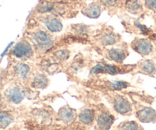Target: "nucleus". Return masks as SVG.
I'll list each match as a JSON object with an SVG mask.
<instances>
[{
    "mask_svg": "<svg viewBox=\"0 0 156 130\" xmlns=\"http://www.w3.org/2000/svg\"><path fill=\"white\" fill-rule=\"evenodd\" d=\"M30 39L34 47L38 51H45L54 45L52 36L45 31H37L31 35Z\"/></svg>",
    "mask_w": 156,
    "mask_h": 130,
    "instance_id": "nucleus-1",
    "label": "nucleus"
},
{
    "mask_svg": "<svg viewBox=\"0 0 156 130\" xmlns=\"http://www.w3.org/2000/svg\"><path fill=\"white\" fill-rule=\"evenodd\" d=\"M12 54L19 59L27 60L32 56L33 50L31 45L27 41H21L14 47Z\"/></svg>",
    "mask_w": 156,
    "mask_h": 130,
    "instance_id": "nucleus-2",
    "label": "nucleus"
},
{
    "mask_svg": "<svg viewBox=\"0 0 156 130\" xmlns=\"http://www.w3.org/2000/svg\"><path fill=\"white\" fill-rule=\"evenodd\" d=\"M132 49L142 56H147L152 51L153 46L151 41L144 38H138L132 43Z\"/></svg>",
    "mask_w": 156,
    "mask_h": 130,
    "instance_id": "nucleus-3",
    "label": "nucleus"
},
{
    "mask_svg": "<svg viewBox=\"0 0 156 130\" xmlns=\"http://www.w3.org/2000/svg\"><path fill=\"white\" fill-rule=\"evenodd\" d=\"M113 107L116 112L122 115H128L132 111V106L125 97L116 95L113 97Z\"/></svg>",
    "mask_w": 156,
    "mask_h": 130,
    "instance_id": "nucleus-4",
    "label": "nucleus"
},
{
    "mask_svg": "<svg viewBox=\"0 0 156 130\" xmlns=\"http://www.w3.org/2000/svg\"><path fill=\"white\" fill-rule=\"evenodd\" d=\"M128 55V51L124 47H112L106 52V57L109 60L113 61L116 63H122Z\"/></svg>",
    "mask_w": 156,
    "mask_h": 130,
    "instance_id": "nucleus-5",
    "label": "nucleus"
},
{
    "mask_svg": "<svg viewBox=\"0 0 156 130\" xmlns=\"http://www.w3.org/2000/svg\"><path fill=\"white\" fill-rule=\"evenodd\" d=\"M42 22L47 30L52 32H58L62 29V24L56 16L47 15L42 18Z\"/></svg>",
    "mask_w": 156,
    "mask_h": 130,
    "instance_id": "nucleus-6",
    "label": "nucleus"
},
{
    "mask_svg": "<svg viewBox=\"0 0 156 130\" xmlns=\"http://www.w3.org/2000/svg\"><path fill=\"white\" fill-rule=\"evenodd\" d=\"M136 116L143 123H153L156 120V111L150 107L143 108L137 111Z\"/></svg>",
    "mask_w": 156,
    "mask_h": 130,
    "instance_id": "nucleus-7",
    "label": "nucleus"
},
{
    "mask_svg": "<svg viewBox=\"0 0 156 130\" xmlns=\"http://www.w3.org/2000/svg\"><path fill=\"white\" fill-rule=\"evenodd\" d=\"M102 8L99 2H93L84 6L82 9V12L84 16L91 18H98L100 16Z\"/></svg>",
    "mask_w": 156,
    "mask_h": 130,
    "instance_id": "nucleus-8",
    "label": "nucleus"
},
{
    "mask_svg": "<svg viewBox=\"0 0 156 130\" xmlns=\"http://www.w3.org/2000/svg\"><path fill=\"white\" fill-rule=\"evenodd\" d=\"M114 117L113 115L106 112H103L100 113L96 119L97 126L102 129H108L110 128L113 123Z\"/></svg>",
    "mask_w": 156,
    "mask_h": 130,
    "instance_id": "nucleus-9",
    "label": "nucleus"
},
{
    "mask_svg": "<svg viewBox=\"0 0 156 130\" xmlns=\"http://www.w3.org/2000/svg\"><path fill=\"white\" fill-rule=\"evenodd\" d=\"M6 97L10 102L13 103H19L24 99V93L18 87H14L7 90Z\"/></svg>",
    "mask_w": 156,
    "mask_h": 130,
    "instance_id": "nucleus-10",
    "label": "nucleus"
},
{
    "mask_svg": "<svg viewBox=\"0 0 156 130\" xmlns=\"http://www.w3.org/2000/svg\"><path fill=\"white\" fill-rule=\"evenodd\" d=\"M125 9L132 14H139L143 10V7L139 0H125L124 2Z\"/></svg>",
    "mask_w": 156,
    "mask_h": 130,
    "instance_id": "nucleus-11",
    "label": "nucleus"
},
{
    "mask_svg": "<svg viewBox=\"0 0 156 130\" xmlns=\"http://www.w3.org/2000/svg\"><path fill=\"white\" fill-rule=\"evenodd\" d=\"M119 36L117 34L109 32H106L101 36L100 38V42L103 46H109V45L116 44L117 41H119Z\"/></svg>",
    "mask_w": 156,
    "mask_h": 130,
    "instance_id": "nucleus-12",
    "label": "nucleus"
},
{
    "mask_svg": "<svg viewBox=\"0 0 156 130\" xmlns=\"http://www.w3.org/2000/svg\"><path fill=\"white\" fill-rule=\"evenodd\" d=\"M59 116L61 121L65 123H71L74 121L76 117L75 112L69 107H64L59 111Z\"/></svg>",
    "mask_w": 156,
    "mask_h": 130,
    "instance_id": "nucleus-13",
    "label": "nucleus"
},
{
    "mask_svg": "<svg viewBox=\"0 0 156 130\" xmlns=\"http://www.w3.org/2000/svg\"><path fill=\"white\" fill-rule=\"evenodd\" d=\"M95 119V114L92 110L84 109L79 114V120L85 125H91Z\"/></svg>",
    "mask_w": 156,
    "mask_h": 130,
    "instance_id": "nucleus-14",
    "label": "nucleus"
},
{
    "mask_svg": "<svg viewBox=\"0 0 156 130\" xmlns=\"http://www.w3.org/2000/svg\"><path fill=\"white\" fill-rule=\"evenodd\" d=\"M140 70L143 73L149 75H153L155 73L156 66L152 61H145L142 62L139 65Z\"/></svg>",
    "mask_w": 156,
    "mask_h": 130,
    "instance_id": "nucleus-15",
    "label": "nucleus"
},
{
    "mask_svg": "<svg viewBox=\"0 0 156 130\" xmlns=\"http://www.w3.org/2000/svg\"><path fill=\"white\" fill-rule=\"evenodd\" d=\"M48 83V80L47 77L43 74H38L36 75L32 81V86L35 88H43L46 87Z\"/></svg>",
    "mask_w": 156,
    "mask_h": 130,
    "instance_id": "nucleus-16",
    "label": "nucleus"
},
{
    "mask_svg": "<svg viewBox=\"0 0 156 130\" xmlns=\"http://www.w3.org/2000/svg\"><path fill=\"white\" fill-rule=\"evenodd\" d=\"M99 3L101 6L108 9H116L124 4L123 0H99Z\"/></svg>",
    "mask_w": 156,
    "mask_h": 130,
    "instance_id": "nucleus-17",
    "label": "nucleus"
},
{
    "mask_svg": "<svg viewBox=\"0 0 156 130\" xmlns=\"http://www.w3.org/2000/svg\"><path fill=\"white\" fill-rule=\"evenodd\" d=\"M16 72L20 78L25 79L30 72V67L25 64H18L16 67Z\"/></svg>",
    "mask_w": 156,
    "mask_h": 130,
    "instance_id": "nucleus-18",
    "label": "nucleus"
},
{
    "mask_svg": "<svg viewBox=\"0 0 156 130\" xmlns=\"http://www.w3.org/2000/svg\"><path fill=\"white\" fill-rule=\"evenodd\" d=\"M12 118L6 112H0V127L5 128L11 123Z\"/></svg>",
    "mask_w": 156,
    "mask_h": 130,
    "instance_id": "nucleus-19",
    "label": "nucleus"
},
{
    "mask_svg": "<svg viewBox=\"0 0 156 130\" xmlns=\"http://www.w3.org/2000/svg\"><path fill=\"white\" fill-rule=\"evenodd\" d=\"M119 126V128L122 129H139V126L136 122L133 121L124 122Z\"/></svg>",
    "mask_w": 156,
    "mask_h": 130,
    "instance_id": "nucleus-20",
    "label": "nucleus"
},
{
    "mask_svg": "<svg viewBox=\"0 0 156 130\" xmlns=\"http://www.w3.org/2000/svg\"><path fill=\"white\" fill-rule=\"evenodd\" d=\"M54 57H55L58 60H59V61H63L67 60V59L69 58L70 53L67 50H60V51L54 52Z\"/></svg>",
    "mask_w": 156,
    "mask_h": 130,
    "instance_id": "nucleus-21",
    "label": "nucleus"
},
{
    "mask_svg": "<svg viewBox=\"0 0 156 130\" xmlns=\"http://www.w3.org/2000/svg\"><path fill=\"white\" fill-rule=\"evenodd\" d=\"M109 87L113 88V90H122L128 87V83L123 82V81H113V82H109Z\"/></svg>",
    "mask_w": 156,
    "mask_h": 130,
    "instance_id": "nucleus-22",
    "label": "nucleus"
},
{
    "mask_svg": "<svg viewBox=\"0 0 156 130\" xmlns=\"http://www.w3.org/2000/svg\"><path fill=\"white\" fill-rule=\"evenodd\" d=\"M145 6L152 11L156 12V0H145Z\"/></svg>",
    "mask_w": 156,
    "mask_h": 130,
    "instance_id": "nucleus-23",
    "label": "nucleus"
}]
</instances>
